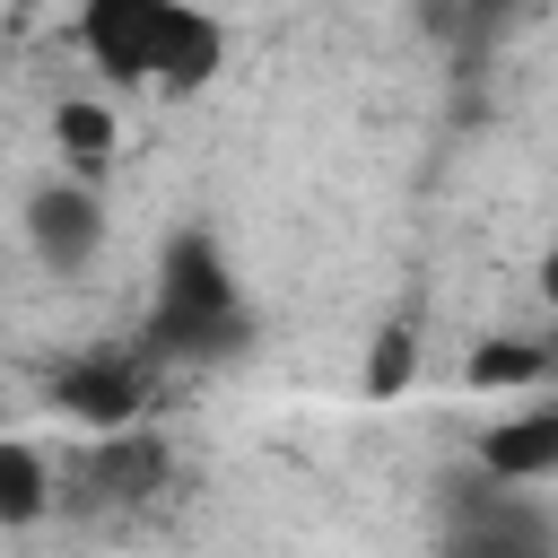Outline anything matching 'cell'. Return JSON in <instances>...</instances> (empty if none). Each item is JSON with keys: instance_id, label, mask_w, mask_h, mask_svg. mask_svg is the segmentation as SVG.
Instances as JSON below:
<instances>
[{"instance_id": "1", "label": "cell", "mask_w": 558, "mask_h": 558, "mask_svg": "<svg viewBox=\"0 0 558 558\" xmlns=\"http://www.w3.org/2000/svg\"><path fill=\"white\" fill-rule=\"evenodd\" d=\"M70 44L113 96H201L227 70V17L201 0H78Z\"/></svg>"}, {"instance_id": "2", "label": "cell", "mask_w": 558, "mask_h": 558, "mask_svg": "<svg viewBox=\"0 0 558 558\" xmlns=\"http://www.w3.org/2000/svg\"><path fill=\"white\" fill-rule=\"evenodd\" d=\"M131 340L148 366H218V357L253 349V296H244V279L209 227H174L157 244L148 305H140Z\"/></svg>"}, {"instance_id": "3", "label": "cell", "mask_w": 558, "mask_h": 558, "mask_svg": "<svg viewBox=\"0 0 558 558\" xmlns=\"http://www.w3.org/2000/svg\"><path fill=\"white\" fill-rule=\"evenodd\" d=\"M157 375H166V366H148L140 340H87V349H61V357L35 375V392H44V410L70 418L78 436H122V427H148Z\"/></svg>"}, {"instance_id": "4", "label": "cell", "mask_w": 558, "mask_h": 558, "mask_svg": "<svg viewBox=\"0 0 558 558\" xmlns=\"http://www.w3.org/2000/svg\"><path fill=\"white\" fill-rule=\"evenodd\" d=\"M166 480H174V445L157 418L122 427V436H78V453L61 471V514H140Z\"/></svg>"}, {"instance_id": "5", "label": "cell", "mask_w": 558, "mask_h": 558, "mask_svg": "<svg viewBox=\"0 0 558 558\" xmlns=\"http://www.w3.org/2000/svg\"><path fill=\"white\" fill-rule=\"evenodd\" d=\"M17 235H26L35 270H52V279H87V270L105 262V244H113V209H105L96 183H78V174H44V183L17 201Z\"/></svg>"}, {"instance_id": "6", "label": "cell", "mask_w": 558, "mask_h": 558, "mask_svg": "<svg viewBox=\"0 0 558 558\" xmlns=\"http://www.w3.org/2000/svg\"><path fill=\"white\" fill-rule=\"evenodd\" d=\"M480 480L497 488H549L558 480V392H523L514 410H497L471 445Z\"/></svg>"}, {"instance_id": "7", "label": "cell", "mask_w": 558, "mask_h": 558, "mask_svg": "<svg viewBox=\"0 0 558 558\" xmlns=\"http://www.w3.org/2000/svg\"><path fill=\"white\" fill-rule=\"evenodd\" d=\"M61 514V462L35 436H0V532H35Z\"/></svg>"}, {"instance_id": "8", "label": "cell", "mask_w": 558, "mask_h": 558, "mask_svg": "<svg viewBox=\"0 0 558 558\" xmlns=\"http://www.w3.org/2000/svg\"><path fill=\"white\" fill-rule=\"evenodd\" d=\"M113 148H122V113L105 96H61L52 105V157H61V174L96 183L113 166Z\"/></svg>"}, {"instance_id": "9", "label": "cell", "mask_w": 558, "mask_h": 558, "mask_svg": "<svg viewBox=\"0 0 558 558\" xmlns=\"http://www.w3.org/2000/svg\"><path fill=\"white\" fill-rule=\"evenodd\" d=\"M471 384L480 392H549V340H523V331L480 340L471 349Z\"/></svg>"}, {"instance_id": "10", "label": "cell", "mask_w": 558, "mask_h": 558, "mask_svg": "<svg viewBox=\"0 0 558 558\" xmlns=\"http://www.w3.org/2000/svg\"><path fill=\"white\" fill-rule=\"evenodd\" d=\"M410 366H418L410 323H384V331H375V357H366V392H375V401H392V392L410 384Z\"/></svg>"}, {"instance_id": "11", "label": "cell", "mask_w": 558, "mask_h": 558, "mask_svg": "<svg viewBox=\"0 0 558 558\" xmlns=\"http://www.w3.org/2000/svg\"><path fill=\"white\" fill-rule=\"evenodd\" d=\"M532 279H541V305H549V314H558V235H549V244H541V262H532Z\"/></svg>"}]
</instances>
